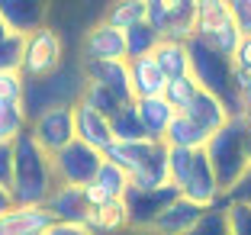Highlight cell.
Returning <instances> with one entry per match:
<instances>
[{
    "instance_id": "1",
    "label": "cell",
    "mask_w": 251,
    "mask_h": 235,
    "mask_svg": "<svg viewBox=\"0 0 251 235\" xmlns=\"http://www.w3.org/2000/svg\"><path fill=\"white\" fill-rule=\"evenodd\" d=\"M55 187L58 177L52 155L32 139V132H23L13 142V184H10L13 206H45Z\"/></svg>"
},
{
    "instance_id": "2",
    "label": "cell",
    "mask_w": 251,
    "mask_h": 235,
    "mask_svg": "<svg viewBox=\"0 0 251 235\" xmlns=\"http://www.w3.org/2000/svg\"><path fill=\"white\" fill-rule=\"evenodd\" d=\"M248 126H245L242 116H232L229 123L222 126L219 132L209 135L206 142V158L216 171V181L222 187V197L232 190L245 177V171L251 168L248 161Z\"/></svg>"
},
{
    "instance_id": "3",
    "label": "cell",
    "mask_w": 251,
    "mask_h": 235,
    "mask_svg": "<svg viewBox=\"0 0 251 235\" xmlns=\"http://www.w3.org/2000/svg\"><path fill=\"white\" fill-rule=\"evenodd\" d=\"M171 184L184 200L203 209L222 200V187L206 158V148H171Z\"/></svg>"
},
{
    "instance_id": "4",
    "label": "cell",
    "mask_w": 251,
    "mask_h": 235,
    "mask_svg": "<svg viewBox=\"0 0 251 235\" xmlns=\"http://www.w3.org/2000/svg\"><path fill=\"white\" fill-rule=\"evenodd\" d=\"M190 49V74L197 78V84L209 94H216L219 100H226V106L232 110V116H242V94L235 90V81H232V58L219 55L216 49H209L203 39L193 36L187 42Z\"/></svg>"
},
{
    "instance_id": "5",
    "label": "cell",
    "mask_w": 251,
    "mask_h": 235,
    "mask_svg": "<svg viewBox=\"0 0 251 235\" xmlns=\"http://www.w3.org/2000/svg\"><path fill=\"white\" fill-rule=\"evenodd\" d=\"M61 61H65V42L55 29L42 26L32 36H26V49H23V78L26 81H42V78H52L55 71H61Z\"/></svg>"
},
{
    "instance_id": "6",
    "label": "cell",
    "mask_w": 251,
    "mask_h": 235,
    "mask_svg": "<svg viewBox=\"0 0 251 235\" xmlns=\"http://www.w3.org/2000/svg\"><path fill=\"white\" fill-rule=\"evenodd\" d=\"M52 164H55L58 184L87 187V184H94L97 171L103 164V152H100V148H90L87 142H81V139H74L71 145H65L61 152L52 155Z\"/></svg>"
},
{
    "instance_id": "7",
    "label": "cell",
    "mask_w": 251,
    "mask_h": 235,
    "mask_svg": "<svg viewBox=\"0 0 251 235\" xmlns=\"http://www.w3.org/2000/svg\"><path fill=\"white\" fill-rule=\"evenodd\" d=\"M29 132L49 155L61 152L65 145H71L74 135V106H52V110L39 113L29 119Z\"/></svg>"
},
{
    "instance_id": "8",
    "label": "cell",
    "mask_w": 251,
    "mask_h": 235,
    "mask_svg": "<svg viewBox=\"0 0 251 235\" xmlns=\"http://www.w3.org/2000/svg\"><path fill=\"white\" fill-rule=\"evenodd\" d=\"M177 197H180V190L174 184L155 187V190H129V193H126V206H129V229H148V232H151L155 219Z\"/></svg>"
},
{
    "instance_id": "9",
    "label": "cell",
    "mask_w": 251,
    "mask_h": 235,
    "mask_svg": "<svg viewBox=\"0 0 251 235\" xmlns=\"http://www.w3.org/2000/svg\"><path fill=\"white\" fill-rule=\"evenodd\" d=\"M0 20L13 36H32L49 20V0H0Z\"/></svg>"
},
{
    "instance_id": "10",
    "label": "cell",
    "mask_w": 251,
    "mask_h": 235,
    "mask_svg": "<svg viewBox=\"0 0 251 235\" xmlns=\"http://www.w3.org/2000/svg\"><path fill=\"white\" fill-rule=\"evenodd\" d=\"M81 71H84V78H87L90 84L110 87L123 103H135L132 74H129V61L126 58H119V61H84Z\"/></svg>"
},
{
    "instance_id": "11",
    "label": "cell",
    "mask_w": 251,
    "mask_h": 235,
    "mask_svg": "<svg viewBox=\"0 0 251 235\" xmlns=\"http://www.w3.org/2000/svg\"><path fill=\"white\" fill-rule=\"evenodd\" d=\"M55 216L49 206H13L0 216V235H49Z\"/></svg>"
},
{
    "instance_id": "12",
    "label": "cell",
    "mask_w": 251,
    "mask_h": 235,
    "mask_svg": "<svg viewBox=\"0 0 251 235\" xmlns=\"http://www.w3.org/2000/svg\"><path fill=\"white\" fill-rule=\"evenodd\" d=\"M119 58H126V32L100 20L84 39V61H119Z\"/></svg>"
},
{
    "instance_id": "13",
    "label": "cell",
    "mask_w": 251,
    "mask_h": 235,
    "mask_svg": "<svg viewBox=\"0 0 251 235\" xmlns=\"http://www.w3.org/2000/svg\"><path fill=\"white\" fill-rule=\"evenodd\" d=\"M74 135L81 142H87L90 148H100L103 152L106 145H113V126L110 116L97 113L94 106H87L84 100L74 103Z\"/></svg>"
},
{
    "instance_id": "14",
    "label": "cell",
    "mask_w": 251,
    "mask_h": 235,
    "mask_svg": "<svg viewBox=\"0 0 251 235\" xmlns=\"http://www.w3.org/2000/svg\"><path fill=\"white\" fill-rule=\"evenodd\" d=\"M184 116L190 119V123H197L206 135H213L232 119V110L226 106V100H219L216 94H209V90L200 87V94L190 100V106L184 110Z\"/></svg>"
},
{
    "instance_id": "15",
    "label": "cell",
    "mask_w": 251,
    "mask_h": 235,
    "mask_svg": "<svg viewBox=\"0 0 251 235\" xmlns=\"http://www.w3.org/2000/svg\"><path fill=\"white\" fill-rule=\"evenodd\" d=\"M132 190H155V187L171 184V148L164 142H155L151 155L129 174Z\"/></svg>"
},
{
    "instance_id": "16",
    "label": "cell",
    "mask_w": 251,
    "mask_h": 235,
    "mask_svg": "<svg viewBox=\"0 0 251 235\" xmlns=\"http://www.w3.org/2000/svg\"><path fill=\"white\" fill-rule=\"evenodd\" d=\"M45 206L55 216V222H74V226H84L90 213L87 200H84V187H71V184H58Z\"/></svg>"
},
{
    "instance_id": "17",
    "label": "cell",
    "mask_w": 251,
    "mask_h": 235,
    "mask_svg": "<svg viewBox=\"0 0 251 235\" xmlns=\"http://www.w3.org/2000/svg\"><path fill=\"white\" fill-rule=\"evenodd\" d=\"M200 216H203V206L190 203V200L177 197L174 203L164 209L161 216L155 219V226H151V232L155 235H187L193 226L200 222Z\"/></svg>"
},
{
    "instance_id": "18",
    "label": "cell",
    "mask_w": 251,
    "mask_h": 235,
    "mask_svg": "<svg viewBox=\"0 0 251 235\" xmlns=\"http://www.w3.org/2000/svg\"><path fill=\"white\" fill-rule=\"evenodd\" d=\"M129 74H132V90H135V100H145V97H164L168 78H164V71L158 68L155 55L129 58Z\"/></svg>"
},
{
    "instance_id": "19",
    "label": "cell",
    "mask_w": 251,
    "mask_h": 235,
    "mask_svg": "<svg viewBox=\"0 0 251 235\" xmlns=\"http://www.w3.org/2000/svg\"><path fill=\"white\" fill-rule=\"evenodd\" d=\"M135 110H139V119H142V126H145L148 139L164 142V132H168V126L174 123L177 110H174L164 97H145V100H135Z\"/></svg>"
},
{
    "instance_id": "20",
    "label": "cell",
    "mask_w": 251,
    "mask_h": 235,
    "mask_svg": "<svg viewBox=\"0 0 251 235\" xmlns=\"http://www.w3.org/2000/svg\"><path fill=\"white\" fill-rule=\"evenodd\" d=\"M84 226L94 235L123 232V229H129V206H126V200H110V203L100 206V209H90Z\"/></svg>"
},
{
    "instance_id": "21",
    "label": "cell",
    "mask_w": 251,
    "mask_h": 235,
    "mask_svg": "<svg viewBox=\"0 0 251 235\" xmlns=\"http://www.w3.org/2000/svg\"><path fill=\"white\" fill-rule=\"evenodd\" d=\"M155 61L168 81L190 74V49H187V42H177V39H161V45L155 49Z\"/></svg>"
},
{
    "instance_id": "22",
    "label": "cell",
    "mask_w": 251,
    "mask_h": 235,
    "mask_svg": "<svg viewBox=\"0 0 251 235\" xmlns=\"http://www.w3.org/2000/svg\"><path fill=\"white\" fill-rule=\"evenodd\" d=\"M151 148H155V139H142V142H116V139H113V145L103 148V158L132 174L148 155H151Z\"/></svg>"
},
{
    "instance_id": "23",
    "label": "cell",
    "mask_w": 251,
    "mask_h": 235,
    "mask_svg": "<svg viewBox=\"0 0 251 235\" xmlns=\"http://www.w3.org/2000/svg\"><path fill=\"white\" fill-rule=\"evenodd\" d=\"M206 142L209 135L197 123H190L184 113H177L174 123L168 126V132H164V145L168 148H206Z\"/></svg>"
},
{
    "instance_id": "24",
    "label": "cell",
    "mask_w": 251,
    "mask_h": 235,
    "mask_svg": "<svg viewBox=\"0 0 251 235\" xmlns=\"http://www.w3.org/2000/svg\"><path fill=\"white\" fill-rule=\"evenodd\" d=\"M29 132V110L23 100H0V142H16Z\"/></svg>"
},
{
    "instance_id": "25",
    "label": "cell",
    "mask_w": 251,
    "mask_h": 235,
    "mask_svg": "<svg viewBox=\"0 0 251 235\" xmlns=\"http://www.w3.org/2000/svg\"><path fill=\"white\" fill-rule=\"evenodd\" d=\"M110 126H113V139L116 142H142V139H148L145 126H142V119H139V110H135V103L119 106V110L110 116Z\"/></svg>"
},
{
    "instance_id": "26",
    "label": "cell",
    "mask_w": 251,
    "mask_h": 235,
    "mask_svg": "<svg viewBox=\"0 0 251 235\" xmlns=\"http://www.w3.org/2000/svg\"><path fill=\"white\" fill-rule=\"evenodd\" d=\"M187 235H232V222H229V200L222 197L219 203L206 206L200 222L190 229Z\"/></svg>"
},
{
    "instance_id": "27",
    "label": "cell",
    "mask_w": 251,
    "mask_h": 235,
    "mask_svg": "<svg viewBox=\"0 0 251 235\" xmlns=\"http://www.w3.org/2000/svg\"><path fill=\"white\" fill-rule=\"evenodd\" d=\"M103 23H110V26H116L123 32L145 23V0H113L103 13Z\"/></svg>"
},
{
    "instance_id": "28",
    "label": "cell",
    "mask_w": 251,
    "mask_h": 235,
    "mask_svg": "<svg viewBox=\"0 0 251 235\" xmlns=\"http://www.w3.org/2000/svg\"><path fill=\"white\" fill-rule=\"evenodd\" d=\"M161 32L151 29L148 23H139L132 29H126V61L129 58H142V55H155V49L161 45Z\"/></svg>"
},
{
    "instance_id": "29",
    "label": "cell",
    "mask_w": 251,
    "mask_h": 235,
    "mask_svg": "<svg viewBox=\"0 0 251 235\" xmlns=\"http://www.w3.org/2000/svg\"><path fill=\"white\" fill-rule=\"evenodd\" d=\"M94 184H97V187H103V190H106V197H110V200H126V193L132 190L129 171H123L119 164L106 161V158H103V164H100V171H97Z\"/></svg>"
},
{
    "instance_id": "30",
    "label": "cell",
    "mask_w": 251,
    "mask_h": 235,
    "mask_svg": "<svg viewBox=\"0 0 251 235\" xmlns=\"http://www.w3.org/2000/svg\"><path fill=\"white\" fill-rule=\"evenodd\" d=\"M203 39V42L209 45V49H216L219 55H226V58H232L238 49V42H242V29L235 26V20H226L222 26H216L213 32H206V36H197Z\"/></svg>"
},
{
    "instance_id": "31",
    "label": "cell",
    "mask_w": 251,
    "mask_h": 235,
    "mask_svg": "<svg viewBox=\"0 0 251 235\" xmlns=\"http://www.w3.org/2000/svg\"><path fill=\"white\" fill-rule=\"evenodd\" d=\"M197 94H200V84H197V78H193V74L174 78V81H168V87H164V100H168L177 113H184Z\"/></svg>"
},
{
    "instance_id": "32",
    "label": "cell",
    "mask_w": 251,
    "mask_h": 235,
    "mask_svg": "<svg viewBox=\"0 0 251 235\" xmlns=\"http://www.w3.org/2000/svg\"><path fill=\"white\" fill-rule=\"evenodd\" d=\"M81 100L87 103V106H94L97 113H103V116H113L119 106H126V103L119 100L110 87H103V84H90V81H87V87H84Z\"/></svg>"
},
{
    "instance_id": "33",
    "label": "cell",
    "mask_w": 251,
    "mask_h": 235,
    "mask_svg": "<svg viewBox=\"0 0 251 235\" xmlns=\"http://www.w3.org/2000/svg\"><path fill=\"white\" fill-rule=\"evenodd\" d=\"M23 49H26V36H10L7 42H0V71H20Z\"/></svg>"
},
{
    "instance_id": "34",
    "label": "cell",
    "mask_w": 251,
    "mask_h": 235,
    "mask_svg": "<svg viewBox=\"0 0 251 235\" xmlns=\"http://www.w3.org/2000/svg\"><path fill=\"white\" fill-rule=\"evenodd\" d=\"M171 13H174L171 0H145V23L151 29H158L161 36H164V29H168V23H171Z\"/></svg>"
},
{
    "instance_id": "35",
    "label": "cell",
    "mask_w": 251,
    "mask_h": 235,
    "mask_svg": "<svg viewBox=\"0 0 251 235\" xmlns=\"http://www.w3.org/2000/svg\"><path fill=\"white\" fill-rule=\"evenodd\" d=\"M23 97H26L23 71H0V100H23Z\"/></svg>"
},
{
    "instance_id": "36",
    "label": "cell",
    "mask_w": 251,
    "mask_h": 235,
    "mask_svg": "<svg viewBox=\"0 0 251 235\" xmlns=\"http://www.w3.org/2000/svg\"><path fill=\"white\" fill-rule=\"evenodd\" d=\"M229 222H232V235H251V206L229 203Z\"/></svg>"
},
{
    "instance_id": "37",
    "label": "cell",
    "mask_w": 251,
    "mask_h": 235,
    "mask_svg": "<svg viewBox=\"0 0 251 235\" xmlns=\"http://www.w3.org/2000/svg\"><path fill=\"white\" fill-rule=\"evenodd\" d=\"M229 13L242 36H251V0H229Z\"/></svg>"
},
{
    "instance_id": "38",
    "label": "cell",
    "mask_w": 251,
    "mask_h": 235,
    "mask_svg": "<svg viewBox=\"0 0 251 235\" xmlns=\"http://www.w3.org/2000/svg\"><path fill=\"white\" fill-rule=\"evenodd\" d=\"M0 184H13V142H0Z\"/></svg>"
},
{
    "instance_id": "39",
    "label": "cell",
    "mask_w": 251,
    "mask_h": 235,
    "mask_svg": "<svg viewBox=\"0 0 251 235\" xmlns=\"http://www.w3.org/2000/svg\"><path fill=\"white\" fill-rule=\"evenodd\" d=\"M226 200H229V203H248L251 206V168L245 171V177L232 187L229 193H226Z\"/></svg>"
},
{
    "instance_id": "40",
    "label": "cell",
    "mask_w": 251,
    "mask_h": 235,
    "mask_svg": "<svg viewBox=\"0 0 251 235\" xmlns=\"http://www.w3.org/2000/svg\"><path fill=\"white\" fill-rule=\"evenodd\" d=\"M84 200H87V206H90V209H100V206H106V203H110L106 190H103V187H97V184H87V187H84Z\"/></svg>"
},
{
    "instance_id": "41",
    "label": "cell",
    "mask_w": 251,
    "mask_h": 235,
    "mask_svg": "<svg viewBox=\"0 0 251 235\" xmlns=\"http://www.w3.org/2000/svg\"><path fill=\"white\" fill-rule=\"evenodd\" d=\"M232 65L235 68H251V36H242L235 55H232Z\"/></svg>"
},
{
    "instance_id": "42",
    "label": "cell",
    "mask_w": 251,
    "mask_h": 235,
    "mask_svg": "<svg viewBox=\"0 0 251 235\" xmlns=\"http://www.w3.org/2000/svg\"><path fill=\"white\" fill-rule=\"evenodd\" d=\"M49 235H94L87 226H74V222H55Z\"/></svg>"
},
{
    "instance_id": "43",
    "label": "cell",
    "mask_w": 251,
    "mask_h": 235,
    "mask_svg": "<svg viewBox=\"0 0 251 235\" xmlns=\"http://www.w3.org/2000/svg\"><path fill=\"white\" fill-rule=\"evenodd\" d=\"M232 81H235V90L245 97L251 90V68H232Z\"/></svg>"
},
{
    "instance_id": "44",
    "label": "cell",
    "mask_w": 251,
    "mask_h": 235,
    "mask_svg": "<svg viewBox=\"0 0 251 235\" xmlns=\"http://www.w3.org/2000/svg\"><path fill=\"white\" fill-rule=\"evenodd\" d=\"M7 209H13V193H10L7 187L0 184V216L7 213Z\"/></svg>"
},
{
    "instance_id": "45",
    "label": "cell",
    "mask_w": 251,
    "mask_h": 235,
    "mask_svg": "<svg viewBox=\"0 0 251 235\" xmlns=\"http://www.w3.org/2000/svg\"><path fill=\"white\" fill-rule=\"evenodd\" d=\"M200 0H171V7L174 10H197Z\"/></svg>"
},
{
    "instance_id": "46",
    "label": "cell",
    "mask_w": 251,
    "mask_h": 235,
    "mask_svg": "<svg viewBox=\"0 0 251 235\" xmlns=\"http://www.w3.org/2000/svg\"><path fill=\"white\" fill-rule=\"evenodd\" d=\"M10 36H13V32H10V26H7V23H3V20H0V42H7Z\"/></svg>"
},
{
    "instance_id": "47",
    "label": "cell",
    "mask_w": 251,
    "mask_h": 235,
    "mask_svg": "<svg viewBox=\"0 0 251 235\" xmlns=\"http://www.w3.org/2000/svg\"><path fill=\"white\" fill-rule=\"evenodd\" d=\"M242 119H245V126L251 129V103H245V106H242Z\"/></svg>"
},
{
    "instance_id": "48",
    "label": "cell",
    "mask_w": 251,
    "mask_h": 235,
    "mask_svg": "<svg viewBox=\"0 0 251 235\" xmlns=\"http://www.w3.org/2000/svg\"><path fill=\"white\" fill-rule=\"evenodd\" d=\"M242 103H251V90H248V94H245V97H242Z\"/></svg>"
},
{
    "instance_id": "49",
    "label": "cell",
    "mask_w": 251,
    "mask_h": 235,
    "mask_svg": "<svg viewBox=\"0 0 251 235\" xmlns=\"http://www.w3.org/2000/svg\"><path fill=\"white\" fill-rule=\"evenodd\" d=\"M248 161H251V132H248Z\"/></svg>"
}]
</instances>
